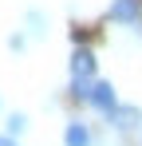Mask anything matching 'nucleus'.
<instances>
[{
  "mask_svg": "<svg viewBox=\"0 0 142 146\" xmlns=\"http://www.w3.org/2000/svg\"><path fill=\"white\" fill-rule=\"evenodd\" d=\"M111 20L138 28L142 24V0H115V4H111Z\"/></svg>",
  "mask_w": 142,
  "mask_h": 146,
  "instance_id": "obj_1",
  "label": "nucleus"
},
{
  "mask_svg": "<svg viewBox=\"0 0 142 146\" xmlns=\"http://www.w3.org/2000/svg\"><path fill=\"white\" fill-rule=\"evenodd\" d=\"M107 119H111V126H115V130H134V126H138L142 122V111L138 107H111V111H107Z\"/></svg>",
  "mask_w": 142,
  "mask_h": 146,
  "instance_id": "obj_2",
  "label": "nucleus"
},
{
  "mask_svg": "<svg viewBox=\"0 0 142 146\" xmlns=\"http://www.w3.org/2000/svg\"><path fill=\"white\" fill-rule=\"evenodd\" d=\"M87 103H91L95 111H103V115H107V111L115 107V87H111V83H103V79H99V83H91V91H87Z\"/></svg>",
  "mask_w": 142,
  "mask_h": 146,
  "instance_id": "obj_3",
  "label": "nucleus"
},
{
  "mask_svg": "<svg viewBox=\"0 0 142 146\" xmlns=\"http://www.w3.org/2000/svg\"><path fill=\"white\" fill-rule=\"evenodd\" d=\"M71 75H75V79H91L95 75V55L87 48H79L75 55H71Z\"/></svg>",
  "mask_w": 142,
  "mask_h": 146,
  "instance_id": "obj_4",
  "label": "nucleus"
},
{
  "mask_svg": "<svg viewBox=\"0 0 142 146\" xmlns=\"http://www.w3.org/2000/svg\"><path fill=\"white\" fill-rule=\"evenodd\" d=\"M63 142H67V146H91V130H87L83 122H67V130H63Z\"/></svg>",
  "mask_w": 142,
  "mask_h": 146,
  "instance_id": "obj_5",
  "label": "nucleus"
},
{
  "mask_svg": "<svg viewBox=\"0 0 142 146\" xmlns=\"http://www.w3.org/2000/svg\"><path fill=\"white\" fill-rule=\"evenodd\" d=\"M24 126H28V119H24V115H12V119H8V134H20Z\"/></svg>",
  "mask_w": 142,
  "mask_h": 146,
  "instance_id": "obj_6",
  "label": "nucleus"
},
{
  "mask_svg": "<svg viewBox=\"0 0 142 146\" xmlns=\"http://www.w3.org/2000/svg\"><path fill=\"white\" fill-rule=\"evenodd\" d=\"M0 146H16V142H12V138H4V134H0Z\"/></svg>",
  "mask_w": 142,
  "mask_h": 146,
  "instance_id": "obj_7",
  "label": "nucleus"
}]
</instances>
